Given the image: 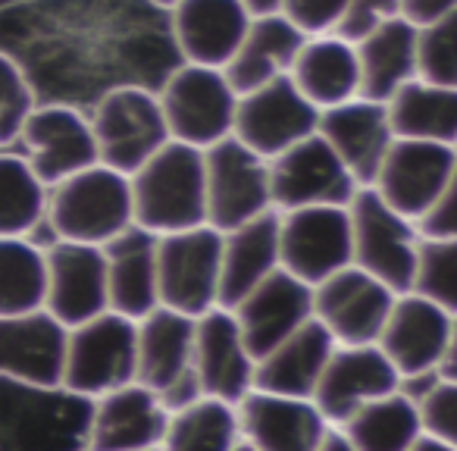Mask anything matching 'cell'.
I'll list each match as a JSON object with an SVG mask.
<instances>
[{
    "instance_id": "obj_9",
    "label": "cell",
    "mask_w": 457,
    "mask_h": 451,
    "mask_svg": "<svg viewBox=\"0 0 457 451\" xmlns=\"http://www.w3.org/2000/svg\"><path fill=\"white\" fill-rule=\"evenodd\" d=\"M204 195L207 226L228 232L273 210L270 201V166L238 138H222L204 147Z\"/></svg>"
},
{
    "instance_id": "obj_16",
    "label": "cell",
    "mask_w": 457,
    "mask_h": 451,
    "mask_svg": "<svg viewBox=\"0 0 457 451\" xmlns=\"http://www.w3.org/2000/svg\"><path fill=\"white\" fill-rule=\"evenodd\" d=\"M45 311L66 330L110 311L104 248L57 238V245L45 251Z\"/></svg>"
},
{
    "instance_id": "obj_42",
    "label": "cell",
    "mask_w": 457,
    "mask_h": 451,
    "mask_svg": "<svg viewBox=\"0 0 457 451\" xmlns=\"http://www.w3.org/2000/svg\"><path fill=\"white\" fill-rule=\"evenodd\" d=\"M413 230L426 242H454L457 238V185H451L436 204L413 220Z\"/></svg>"
},
{
    "instance_id": "obj_10",
    "label": "cell",
    "mask_w": 457,
    "mask_h": 451,
    "mask_svg": "<svg viewBox=\"0 0 457 451\" xmlns=\"http://www.w3.org/2000/svg\"><path fill=\"white\" fill-rule=\"evenodd\" d=\"M279 213V210H276ZM351 263L348 204H313L279 213V267L307 286Z\"/></svg>"
},
{
    "instance_id": "obj_5",
    "label": "cell",
    "mask_w": 457,
    "mask_h": 451,
    "mask_svg": "<svg viewBox=\"0 0 457 451\" xmlns=\"http://www.w3.org/2000/svg\"><path fill=\"white\" fill-rule=\"evenodd\" d=\"M351 263L363 273L376 276L395 295L411 292L413 257H417L420 236L413 220L388 207L370 185L351 195Z\"/></svg>"
},
{
    "instance_id": "obj_32",
    "label": "cell",
    "mask_w": 457,
    "mask_h": 451,
    "mask_svg": "<svg viewBox=\"0 0 457 451\" xmlns=\"http://www.w3.org/2000/svg\"><path fill=\"white\" fill-rule=\"evenodd\" d=\"M395 138L457 145V88L411 79L386 101Z\"/></svg>"
},
{
    "instance_id": "obj_35",
    "label": "cell",
    "mask_w": 457,
    "mask_h": 451,
    "mask_svg": "<svg viewBox=\"0 0 457 451\" xmlns=\"http://www.w3.org/2000/svg\"><path fill=\"white\" fill-rule=\"evenodd\" d=\"M47 185L26 154L0 147V236H32L45 220Z\"/></svg>"
},
{
    "instance_id": "obj_23",
    "label": "cell",
    "mask_w": 457,
    "mask_h": 451,
    "mask_svg": "<svg viewBox=\"0 0 457 451\" xmlns=\"http://www.w3.org/2000/svg\"><path fill=\"white\" fill-rule=\"evenodd\" d=\"M317 135L338 154V160L348 166L357 185L373 182L382 157L395 141L386 104L367 101L361 95L320 110Z\"/></svg>"
},
{
    "instance_id": "obj_11",
    "label": "cell",
    "mask_w": 457,
    "mask_h": 451,
    "mask_svg": "<svg viewBox=\"0 0 457 451\" xmlns=\"http://www.w3.org/2000/svg\"><path fill=\"white\" fill-rule=\"evenodd\" d=\"M317 120L320 110L295 88L292 79L276 76L238 95L232 138H238L257 157L273 160L317 132Z\"/></svg>"
},
{
    "instance_id": "obj_40",
    "label": "cell",
    "mask_w": 457,
    "mask_h": 451,
    "mask_svg": "<svg viewBox=\"0 0 457 451\" xmlns=\"http://www.w3.org/2000/svg\"><path fill=\"white\" fill-rule=\"evenodd\" d=\"M420 417V430L426 436L457 442V380L432 376V386L420 398H413Z\"/></svg>"
},
{
    "instance_id": "obj_45",
    "label": "cell",
    "mask_w": 457,
    "mask_h": 451,
    "mask_svg": "<svg viewBox=\"0 0 457 451\" xmlns=\"http://www.w3.org/2000/svg\"><path fill=\"white\" fill-rule=\"evenodd\" d=\"M313 451H354V448H351V445H348V438H345V432L338 430V426H332V430L323 436V442H320Z\"/></svg>"
},
{
    "instance_id": "obj_4",
    "label": "cell",
    "mask_w": 457,
    "mask_h": 451,
    "mask_svg": "<svg viewBox=\"0 0 457 451\" xmlns=\"http://www.w3.org/2000/svg\"><path fill=\"white\" fill-rule=\"evenodd\" d=\"M95 132L97 163L132 176L147 157L170 141L160 97L141 85H116L101 95L95 113L88 116Z\"/></svg>"
},
{
    "instance_id": "obj_43",
    "label": "cell",
    "mask_w": 457,
    "mask_h": 451,
    "mask_svg": "<svg viewBox=\"0 0 457 451\" xmlns=\"http://www.w3.org/2000/svg\"><path fill=\"white\" fill-rule=\"evenodd\" d=\"M395 16H398V0H348L336 35H342V38H348V41H357L373 26H379V22H386V20H395Z\"/></svg>"
},
{
    "instance_id": "obj_12",
    "label": "cell",
    "mask_w": 457,
    "mask_h": 451,
    "mask_svg": "<svg viewBox=\"0 0 457 451\" xmlns=\"http://www.w3.org/2000/svg\"><path fill=\"white\" fill-rule=\"evenodd\" d=\"M451 185H457V145L395 138L370 188L407 220H417Z\"/></svg>"
},
{
    "instance_id": "obj_21",
    "label": "cell",
    "mask_w": 457,
    "mask_h": 451,
    "mask_svg": "<svg viewBox=\"0 0 457 451\" xmlns=\"http://www.w3.org/2000/svg\"><path fill=\"white\" fill-rule=\"evenodd\" d=\"M63 355L66 326L45 307L0 317V380L32 388H60Z\"/></svg>"
},
{
    "instance_id": "obj_31",
    "label": "cell",
    "mask_w": 457,
    "mask_h": 451,
    "mask_svg": "<svg viewBox=\"0 0 457 451\" xmlns=\"http://www.w3.org/2000/svg\"><path fill=\"white\" fill-rule=\"evenodd\" d=\"M413 41H417V26H411L401 16L379 22L363 38H357L354 51L357 70H361V91L357 95L367 101L386 104L401 85L417 79Z\"/></svg>"
},
{
    "instance_id": "obj_29",
    "label": "cell",
    "mask_w": 457,
    "mask_h": 451,
    "mask_svg": "<svg viewBox=\"0 0 457 451\" xmlns=\"http://www.w3.org/2000/svg\"><path fill=\"white\" fill-rule=\"evenodd\" d=\"M288 79L317 110L351 101L361 91L354 41L336 32L304 38L292 70H288Z\"/></svg>"
},
{
    "instance_id": "obj_8",
    "label": "cell",
    "mask_w": 457,
    "mask_h": 451,
    "mask_svg": "<svg viewBox=\"0 0 457 451\" xmlns=\"http://www.w3.org/2000/svg\"><path fill=\"white\" fill-rule=\"evenodd\" d=\"M222 232L201 222L191 230L157 236V298L185 317L220 307Z\"/></svg>"
},
{
    "instance_id": "obj_22",
    "label": "cell",
    "mask_w": 457,
    "mask_h": 451,
    "mask_svg": "<svg viewBox=\"0 0 457 451\" xmlns=\"http://www.w3.org/2000/svg\"><path fill=\"white\" fill-rule=\"evenodd\" d=\"M236 407L242 442L257 451H313L332 430L313 398L251 388Z\"/></svg>"
},
{
    "instance_id": "obj_1",
    "label": "cell",
    "mask_w": 457,
    "mask_h": 451,
    "mask_svg": "<svg viewBox=\"0 0 457 451\" xmlns=\"http://www.w3.org/2000/svg\"><path fill=\"white\" fill-rule=\"evenodd\" d=\"M135 226L166 236L207 222L204 151L182 141H166L129 176Z\"/></svg>"
},
{
    "instance_id": "obj_28",
    "label": "cell",
    "mask_w": 457,
    "mask_h": 451,
    "mask_svg": "<svg viewBox=\"0 0 457 451\" xmlns=\"http://www.w3.org/2000/svg\"><path fill=\"white\" fill-rule=\"evenodd\" d=\"M332 348H336L332 336L311 317L254 363V388L292 398H313Z\"/></svg>"
},
{
    "instance_id": "obj_33",
    "label": "cell",
    "mask_w": 457,
    "mask_h": 451,
    "mask_svg": "<svg viewBox=\"0 0 457 451\" xmlns=\"http://www.w3.org/2000/svg\"><path fill=\"white\" fill-rule=\"evenodd\" d=\"M238 442V407L195 392L185 405L170 407L160 451H236Z\"/></svg>"
},
{
    "instance_id": "obj_14",
    "label": "cell",
    "mask_w": 457,
    "mask_h": 451,
    "mask_svg": "<svg viewBox=\"0 0 457 451\" xmlns=\"http://www.w3.org/2000/svg\"><path fill=\"white\" fill-rule=\"evenodd\" d=\"M395 292L348 263L313 286V320L336 345H373L392 311Z\"/></svg>"
},
{
    "instance_id": "obj_27",
    "label": "cell",
    "mask_w": 457,
    "mask_h": 451,
    "mask_svg": "<svg viewBox=\"0 0 457 451\" xmlns=\"http://www.w3.org/2000/svg\"><path fill=\"white\" fill-rule=\"evenodd\" d=\"M273 270H279V213L267 210L222 232L220 307H232Z\"/></svg>"
},
{
    "instance_id": "obj_38",
    "label": "cell",
    "mask_w": 457,
    "mask_h": 451,
    "mask_svg": "<svg viewBox=\"0 0 457 451\" xmlns=\"http://www.w3.org/2000/svg\"><path fill=\"white\" fill-rule=\"evenodd\" d=\"M417 79L442 88H457V16L417 29L413 41Z\"/></svg>"
},
{
    "instance_id": "obj_36",
    "label": "cell",
    "mask_w": 457,
    "mask_h": 451,
    "mask_svg": "<svg viewBox=\"0 0 457 451\" xmlns=\"http://www.w3.org/2000/svg\"><path fill=\"white\" fill-rule=\"evenodd\" d=\"M45 248L29 236H0V317L45 307Z\"/></svg>"
},
{
    "instance_id": "obj_30",
    "label": "cell",
    "mask_w": 457,
    "mask_h": 451,
    "mask_svg": "<svg viewBox=\"0 0 457 451\" xmlns=\"http://www.w3.org/2000/svg\"><path fill=\"white\" fill-rule=\"evenodd\" d=\"M304 38L307 35H301L282 13L251 16L242 45L236 47L232 60L222 66L228 85L236 88V95H245L270 79L288 76Z\"/></svg>"
},
{
    "instance_id": "obj_46",
    "label": "cell",
    "mask_w": 457,
    "mask_h": 451,
    "mask_svg": "<svg viewBox=\"0 0 457 451\" xmlns=\"http://www.w3.org/2000/svg\"><path fill=\"white\" fill-rule=\"evenodd\" d=\"M407 451H457V442H445V438L426 436V432H423V436H420Z\"/></svg>"
},
{
    "instance_id": "obj_37",
    "label": "cell",
    "mask_w": 457,
    "mask_h": 451,
    "mask_svg": "<svg viewBox=\"0 0 457 451\" xmlns=\"http://www.w3.org/2000/svg\"><path fill=\"white\" fill-rule=\"evenodd\" d=\"M411 292L457 313V238L454 242L420 238L417 257H413Z\"/></svg>"
},
{
    "instance_id": "obj_13",
    "label": "cell",
    "mask_w": 457,
    "mask_h": 451,
    "mask_svg": "<svg viewBox=\"0 0 457 451\" xmlns=\"http://www.w3.org/2000/svg\"><path fill=\"white\" fill-rule=\"evenodd\" d=\"M270 166V201L273 210L313 207V204H348L361 185L338 160V154L317 132L301 138Z\"/></svg>"
},
{
    "instance_id": "obj_17",
    "label": "cell",
    "mask_w": 457,
    "mask_h": 451,
    "mask_svg": "<svg viewBox=\"0 0 457 451\" xmlns=\"http://www.w3.org/2000/svg\"><path fill=\"white\" fill-rule=\"evenodd\" d=\"M20 141L26 145V160L47 188L97 163L91 122L72 104H35Z\"/></svg>"
},
{
    "instance_id": "obj_48",
    "label": "cell",
    "mask_w": 457,
    "mask_h": 451,
    "mask_svg": "<svg viewBox=\"0 0 457 451\" xmlns=\"http://www.w3.org/2000/svg\"><path fill=\"white\" fill-rule=\"evenodd\" d=\"M147 4H154V7H163V10H170L176 0H147Z\"/></svg>"
},
{
    "instance_id": "obj_3",
    "label": "cell",
    "mask_w": 457,
    "mask_h": 451,
    "mask_svg": "<svg viewBox=\"0 0 457 451\" xmlns=\"http://www.w3.org/2000/svg\"><path fill=\"white\" fill-rule=\"evenodd\" d=\"M395 373L404 380L448 376L454 380V311L420 298L413 292L395 295L392 311L376 338Z\"/></svg>"
},
{
    "instance_id": "obj_41",
    "label": "cell",
    "mask_w": 457,
    "mask_h": 451,
    "mask_svg": "<svg viewBox=\"0 0 457 451\" xmlns=\"http://www.w3.org/2000/svg\"><path fill=\"white\" fill-rule=\"evenodd\" d=\"M348 0H282L279 13L298 29L301 35H329L338 29Z\"/></svg>"
},
{
    "instance_id": "obj_26",
    "label": "cell",
    "mask_w": 457,
    "mask_h": 451,
    "mask_svg": "<svg viewBox=\"0 0 457 451\" xmlns=\"http://www.w3.org/2000/svg\"><path fill=\"white\" fill-rule=\"evenodd\" d=\"M107 257L110 311L141 320L160 305L157 298V236L141 226H129L104 245Z\"/></svg>"
},
{
    "instance_id": "obj_2",
    "label": "cell",
    "mask_w": 457,
    "mask_h": 451,
    "mask_svg": "<svg viewBox=\"0 0 457 451\" xmlns=\"http://www.w3.org/2000/svg\"><path fill=\"white\" fill-rule=\"evenodd\" d=\"M45 220L60 242L104 245L132 226V188L129 176L95 163L47 188Z\"/></svg>"
},
{
    "instance_id": "obj_25",
    "label": "cell",
    "mask_w": 457,
    "mask_h": 451,
    "mask_svg": "<svg viewBox=\"0 0 457 451\" xmlns=\"http://www.w3.org/2000/svg\"><path fill=\"white\" fill-rule=\"evenodd\" d=\"M191 348H195V317L157 305L135 320V382L170 395L191 380Z\"/></svg>"
},
{
    "instance_id": "obj_47",
    "label": "cell",
    "mask_w": 457,
    "mask_h": 451,
    "mask_svg": "<svg viewBox=\"0 0 457 451\" xmlns=\"http://www.w3.org/2000/svg\"><path fill=\"white\" fill-rule=\"evenodd\" d=\"M242 4L248 7L251 16H267V13H279L282 0H242Z\"/></svg>"
},
{
    "instance_id": "obj_20",
    "label": "cell",
    "mask_w": 457,
    "mask_h": 451,
    "mask_svg": "<svg viewBox=\"0 0 457 451\" xmlns=\"http://www.w3.org/2000/svg\"><path fill=\"white\" fill-rule=\"evenodd\" d=\"M228 311L236 317L245 345L257 363L270 348H276L282 338L292 336L301 323L313 317V288L279 267Z\"/></svg>"
},
{
    "instance_id": "obj_34",
    "label": "cell",
    "mask_w": 457,
    "mask_h": 451,
    "mask_svg": "<svg viewBox=\"0 0 457 451\" xmlns=\"http://www.w3.org/2000/svg\"><path fill=\"white\" fill-rule=\"evenodd\" d=\"M338 430L354 451H407L423 436L417 405L401 388L363 405Z\"/></svg>"
},
{
    "instance_id": "obj_18",
    "label": "cell",
    "mask_w": 457,
    "mask_h": 451,
    "mask_svg": "<svg viewBox=\"0 0 457 451\" xmlns=\"http://www.w3.org/2000/svg\"><path fill=\"white\" fill-rule=\"evenodd\" d=\"M88 417V451H160L170 417L163 395L141 382L97 395Z\"/></svg>"
},
{
    "instance_id": "obj_44",
    "label": "cell",
    "mask_w": 457,
    "mask_h": 451,
    "mask_svg": "<svg viewBox=\"0 0 457 451\" xmlns=\"http://www.w3.org/2000/svg\"><path fill=\"white\" fill-rule=\"evenodd\" d=\"M398 16L411 26L423 29L438 20L457 16V0H398Z\"/></svg>"
},
{
    "instance_id": "obj_24",
    "label": "cell",
    "mask_w": 457,
    "mask_h": 451,
    "mask_svg": "<svg viewBox=\"0 0 457 451\" xmlns=\"http://www.w3.org/2000/svg\"><path fill=\"white\" fill-rule=\"evenodd\" d=\"M172 38L185 63L222 66L248 32L251 13L242 0H176L170 7Z\"/></svg>"
},
{
    "instance_id": "obj_15",
    "label": "cell",
    "mask_w": 457,
    "mask_h": 451,
    "mask_svg": "<svg viewBox=\"0 0 457 451\" xmlns=\"http://www.w3.org/2000/svg\"><path fill=\"white\" fill-rule=\"evenodd\" d=\"M191 380L195 392L232 405H238L254 388V357L228 307H210L195 317Z\"/></svg>"
},
{
    "instance_id": "obj_49",
    "label": "cell",
    "mask_w": 457,
    "mask_h": 451,
    "mask_svg": "<svg viewBox=\"0 0 457 451\" xmlns=\"http://www.w3.org/2000/svg\"><path fill=\"white\" fill-rule=\"evenodd\" d=\"M236 451H257V448H251L248 442H238V448H236Z\"/></svg>"
},
{
    "instance_id": "obj_19",
    "label": "cell",
    "mask_w": 457,
    "mask_h": 451,
    "mask_svg": "<svg viewBox=\"0 0 457 451\" xmlns=\"http://www.w3.org/2000/svg\"><path fill=\"white\" fill-rule=\"evenodd\" d=\"M401 388V376L379 345H336L313 388V405L332 426H342L363 405Z\"/></svg>"
},
{
    "instance_id": "obj_7",
    "label": "cell",
    "mask_w": 457,
    "mask_h": 451,
    "mask_svg": "<svg viewBox=\"0 0 457 451\" xmlns=\"http://www.w3.org/2000/svg\"><path fill=\"white\" fill-rule=\"evenodd\" d=\"M126 382H135V320L104 311L66 330L60 388L97 398Z\"/></svg>"
},
{
    "instance_id": "obj_39",
    "label": "cell",
    "mask_w": 457,
    "mask_h": 451,
    "mask_svg": "<svg viewBox=\"0 0 457 451\" xmlns=\"http://www.w3.org/2000/svg\"><path fill=\"white\" fill-rule=\"evenodd\" d=\"M35 104H38V97H35V88L22 72V66L7 54H0V147L20 141L22 126H26Z\"/></svg>"
},
{
    "instance_id": "obj_6",
    "label": "cell",
    "mask_w": 457,
    "mask_h": 451,
    "mask_svg": "<svg viewBox=\"0 0 457 451\" xmlns=\"http://www.w3.org/2000/svg\"><path fill=\"white\" fill-rule=\"evenodd\" d=\"M157 97L170 141H182L204 151L232 135L238 95L228 85L226 72L216 66L182 63L170 72Z\"/></svg>"
}]
</instances>
